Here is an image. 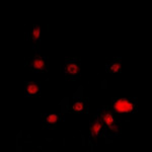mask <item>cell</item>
<instances>
[{
	"label": "cell",
	"mask_w": 152,
	"mask_h": 152,
	"mask_svg": "<svg viewBox=\"0 0 152 152\" xmlns=\"http://www.w3.org/2000/svg\"><path fill=\"white\" fill-rule=\"evenodd\" d=\"M100 129H102V124L99 123V121H95L94 123L91 124V127H90V130H91V134L95 136L99 133Z\"/></svg>",
	"instance_id": "cell-6"
},
{
	"label": "cell",
	"mask_w": 152,
	"mask_h": 152,
	"mask_svg": "<svg viewBox=\"0 0 152 152\" xmlns=\"http://www.w3.org/2000/svg\"><path fill=\"white\" fill-rule=\"evenodd\" d=\"M57 120H58V116H56V115H49V116H47L46 121H47L49 124H54L57 122Z\"/></svg>",
	"instance_id": "cell-10"
},
{
	"label": "cell",
	"mask_w": 152,
	"mask_h": 152,
	"mask_svg": "<svg viewBox=\"0 0 152 152\" xmlns=\"http://www.w3.org/2000/svg\"><path fill=\"white\" fill-rule=\"evenodd\" d=\"M31 67L35 68L37 70H44L46 68L45 61H44L43 58L36 57L33 60V62H31Z\"/></svg>",
	"instance_id": "cell-3"
},
{
	"label": "cell",
	"mask_w": 152,
	"mask_h": 152,
	"mask_svg": "<svg viewBox=\"0 0 152 152\" xmlns=\"http://www.w3.org/2000/svg\"><path fill=\"white\" fill-rule=\"evenodd\" d=\"M66 73L69 75H76L79 72V66H78L76 63H70L66 66Z\"/></svg>",
	"instance_id": "cell-4"
},
{
	"label": "cell",
	"mask_w": 152,
	"mask_h": 152,
	"mask_svg": "<svg viewBox=\"0 0 152 152\" xmlns=\"http://www.w3.org/2000/svg\"><path fill=\"white\" fill-rule=\"evenodd\" d=\"M102 122L105 126L109 128V127L113 126L115 124V119H114V116L111 114L110 112H105L104 114H102Z\"/></svg>",
	"instance_id": "cell-2"
},
{
	"label": "cell",
	"mask_w": 152,
	"mask_h": 152,
	"mask_svg": "<svg viewBox=\"0 0 152 152\" xmlns=\"http://www.w3.org/2000/svg\"><path fill=\"white\" fill-rule=\"evenodd\" d=\"M40 38V26H34V31H33V40L37 42Z\"/></svg>",
	"instance_id": "cell-8"
},
{
	"label": "cell",
	"mask_w": 152,
	"mask_h": 152,
	"mask_svg": "<svg viewBox=\"0 0 152 152\" xmlns=\"http://www.w3.org/2000/svg\"><path fill=\"white\" fill-rule=\"evenodd\" d=\"M39 92V85L37 83H29L26 86V94H36Z\"/></svg>",
	"instance_id": "cell-5"
},
{
	"label": "cell",
	"mask_w": 152,
	"mask_h": 152,
	"mask_svg": "<svg viewBox=\"0 0 152 152\" xmlns=\"http://www.w3.org/2000/svg\"><path fill=\"white\" fill-rule=\"evenodd\" d=\"M120 67H121V65H120V63H114L113 65L110 66V71L113 73H117L120 71Z\"/></svg>",
	"instance_id": "cell-9"
},
{
	"label": "cell",
	"mask_w": 152,
	"mask_h": 152,
	"mask_svg": "<svg viewBox=\"0 0 152 152\" xmlns=\"http://www.w3.org/2000/svg\"><path fill=\"white\" fill-rule=\"evenodd\" d=\"M73 111L74 112H80L84 109V104H83V102L79 100V102H76L74 104H73Z\"/></svg>",
	"instance_id": "cell-7"
},
{
	"label": "cell",
	"mask_w": 152,
	"mask_h": 152,
	"mask_svg": "<svg viewBox=\"0 0 152 152\" xmlns=\"http://www.w3.org/2000/svg\"><path fill=\"white\" fill-rule=\"evenodd\" d=\"M114 110L118 113H130L134 110V104L132 102L126 99H117L114 102Z\"/></svg>",
	"instance_id": "cell-1"
}]
</instances>
